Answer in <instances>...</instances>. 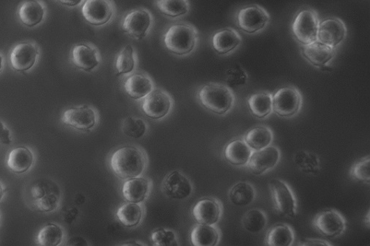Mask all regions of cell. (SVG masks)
Here are the masks:
<instances>
[{
	"label": "cell",
	"mask_w": 370,
	"mask_h": 246,
	"mask_svg": "<svg viewBox=\"0 0 370 246\" xmlns=\"http://www.w3.org/2000/svg\"><path fill=\"white\" fill-rule=\"evenodd\" d=\"M147 158L144 152L135 147L126 146L114 152L111 167L116 177L128 180L140 177L145 172Z\"/></svg>",
	"instance_id": "1"
},
{
	"label": "cell",
	"mask_w": 370,
	"mask_h": 246,
	"mask_svg": "<svg viewBox=\"0 0 370 246\" xmlns=\"http://www.w3.org/2000/svg\"><path fill=\"white\" fill-rule=\"evenodd\" d=\"M198 97L203 107L220 115L228 114L236 103L233 90L229 86L219 84H210L202 87Z\"/></svg>",
	"instance_id": "2"
},
{
	"label": "cell",
	"mask_w": 370,
	"mask_h": 246,
	"mask_svg": "<svg viewBox=\"0 0 370 246\" xmlns=\"http://www.w3.org/2000/svg\"><path fill=\"white\" fill-rule=\"evenodd\" d=\"M199 41V33L192 25L176 24L164 34V43L170 52L185 56L192 52Z\"/></svg>",
	"instance_id": "3"
},
{
	"label": "cell",
	"mask_w": 370,
	"mask_h": 246,
	"mask_svg": "<svg viewBox=\"0 0 370 246\" xmlns=\"http://www.w3.org/2000/svg\"><path fill=\"white\" fill-rule=\"evenodd\" d=\"M320 22L319 15L316 10L307 8L298 11L291 26L295 40L301 45L317 41Z\"/></svg>",
	"instance_id": "4"
},
{
	"label": "cell",
	"mask_w": 370,
	"mask_h": 246,
	"mask_svg": "<svg viewBox=\"0 0 370 246\" xmlns=\"http://www.w3.org/2000/svg\"><path fill=\"white\" fill-rule=\"evenodd\" d=\"M270 21L268 11L257 4L246 6L236 15L237 27L248 34L263 31L269 26Z\"/></svg>",
	"instance_id": "5"
},
{
	"label": "cell",
	"mask_w": 370,
	"mask_h": 246,
	"mask_svg": "<svg viewBox=\"0 0 370 246\" xmlns=\"http://www.w3.org/2000/svg\"><path fill=\"white\" fill-rule=\"evenodd\" d=\"M302 104V93L295 87L282 88L272 95L273 113L282 118H293L300 113Z\"/></svg>",
	"instance_id": "6"
},
{
	"label": "cell",
	"mask_w": 370,
	"mask_h": 246,
	"mask_svg": "<svg viewBox=\"0 0 370 246\" xmlns=\"http://www.w3.org/2000/svg\"><path fill=\"white\" fill-rule=\"evenodd\" d=\"M269 187L277 213L283 217L295 218L297 200L289 185L279 179H271Z\"/></svg>",
	"instance_id": "7"
},
{
	"label": "cell",
	"mask_w": 370,
	"mask_h": 246,
	"mask_svg": "<svg viewBox=\"0 0 370 246\" xmlns=\"http://www.w3.org/2000/svg\"><path fill=\"white\" fill-rule=\"evenodd\" d=\"M314 228L321 236L337 238L347 229L348 222L337 209L322 211L313 220Z\"/></svg>",
	"instance_id": "8"
},
{
	"label": "cell",
	"mask_w": 370,
	"mask_h": 246,
	"mask_svg": "<svg viewBox=\"0 0 370 246\" xmlns=\"http://www.w3.org/2000/svg\"><path fill=\"white\" fill-rule=\"evenodd\" d=\"M116 13L114 0H86L82 8L85 19L93 26H103L109 23Z\"/></svg>",
	"instance_id": "9"
},
{
	"label": "cell",
	"mask_w": 370,
	"mask_h": 246,
	"mask_svg": "<svg viewBox=\"0 0 370 246\" xmlns=\"http://www.w3.org/2000/svg\"><path fill=\"white\" fill-rule=\"evenodd\" d=\"M347 37L348 28L341 19L330 17L320 22L317 41L330 48L337 50Z\"/></svg>",
	"instance_id": "10"
},
{
	"label": "cell",
	"mask_w": 370,
	"mask_h": 246,
	"mask_svg": "<svg viewBox=\"0 0 370 246\" xmlns=\"http://www.w3.org/2000/svg\"><path fill=\"white\" fill-rule=\"evenodd\" d=\"M153 26V17L146 8L130 11L123 21V29L130 37L142 40L148 36Z\"/></svg>",
	"instance_id": "11"
},
{
	"label": "cell",
	"mask_w": 370,
	"mask_h": 246,
	"mask_svg": "<svg viewBox=\"0 0 370 246\" xmlns=\"http://www.w3.org/2000/svg\"><path fill=\"white\" fill-rule=\"evenodd\" d=\"M172 99L168 92L160 89L153 90L142 103V110L149 118L162 120L172 108Z\"/></svg>",
	"instance_id": "12"
},
{
	"label": "cell",
	"mask_w": 370,
	"mask_h": 246,
	"mask_svg": "<svg viewBox=\"0 0 370 246\" xmlns=\"http://www.w3.org/2000/svg\"><path fill=\"white\" fill-rule=\"evenodd\" d=\"M280 159L279 149L277 147L269 146L258 151H254L247 166L254 174L261 175L275 168Z\"/></svg>",
	"instance_id": "13"
},
{
	"label": "cell",
	"mask_w": 370,
	"mask_h": 246,
	"mask_svg": "<svg viewBox=\"0 0 370 246\" xmlns=\"http://www.w3.org/2000/svg\"><path fill=\"white\" fill-rule=\"evenodd\" d=\"M301 52L306 61L322 70H328V67L336 56L337 50L318 41L301 45Z\"/></svg>",
	"instance_id": "14"
},
{
	"label": "cell",
	"mask_w": 370,
	"mask_h": 246,
	"mask_svg": "<svg viewBox=\"0 0 370 246\" xmlns=\"http://www.w3.org/2000/svg\"><path fill=\"white\" fill-rule=\"evenodd\" d=\"M39 51L34 44L22 42L17 44L10 54L11 67L16 72H25L37 62Z\"/></svg>",
	"instance_id": "15"
},
{
	"label": "cell",
	"mask_w": 370,
	"mask_h": 246,
	"mask_svg": "<svg viewBox=\"0 0 370 246\" xmlns=\"http://www.w3.org/2000/svg\"><path fill=\"white\" fill-rule=\"evenodd\" d=\"M62 121L76 130L88 131L97 124L98 116L93 109L88 106H82L66 110L62 117Z\"/></svg>",
	"instance_id": "16"
},
{
	"label": "cell",
	"mask_w": 370,
	"mask_h": 246,
	"mask_svg": "<svg viewBox=\"0 0 370 246\" xmlns=\"http://www.w3.org/2000/svg\"><path fill=\"white\" fill-rule=\"evenodd\" d=\"M164 194L175 200H184L193 192L190 181L180 171H174L165 177L162 183Z\"/></svg>",
	"instance_id": "17"
},
{
	"label": "cell",
	"mask_w": 370,
	"mask_h": 246,
	"mask_svg": "<svg viewBox=\"0 0 370 246\" xmlns=\"http://www.w3.org/2000/svg\"><path fill=\"white\" fill-rule=\"evenodd\" d=\"M193 215L199 224L214 226L222 215V206L215 198L201 199L194 206Z\"/></svg>",
	"instance_id": "18"
},
{
	"label": "cell",
	"mask_w": 370,
	"mask_h": 246,
	"mask_svg": "<svg viewBox=\"0 0 370 246\" xmlns=\"http://www.w3.org/2000/svg\"><path fill=\"white\" fill-rule=\"evenodd\" d=\"M71 58L77 68L86 72H91L101 63V56L98 49L93 45L86 44L75 46L71 52Z\"/></svg>",
	"instance_id": "19"
},
{
	"label": "cell",
	"mask_w": 370,
	"mask_h": 246,
	"mask_svg": "<svg viewBox=\"0 0 370 246\" xmlns=\"http://www.w3.org/2000/svg\"><path fill=\"white\" fill-rule=\"evenodd\" d=\"M241 34L231 28L222 29L213 35V48L219 55H228L242 44Z\"/></svg>",
	"instance_id": "20"
},
{
	"label": "cell",
	"mask_w": 370,
	"mask_h": 246,
	"mask_svg": "<svg viewBox=\"0 0 370 246\" xmlns=\"http://www.w3.org/2000/svg\"><path fill=\"white\" fill-rule=\"evenodd\" d=\"M254 150L245 142L244 138L232 140L226 146L224 156L226 161L236 167H245Z\"/></svg>",
	"instance_id": "21"
},
{
	"label": "cell",
	"mask_w": 370,
	"mask_h": 246,
	"mask_svg": "<svg viewBox=\"0 0 370 246\" xmlns=\"http://www.w3.org/2000/svg\"><path fill=\"white\" fill-rule=\"evenodd\" d=\"M18 16L24 26H37L44 19V6L38 0H26L20 6Z\"/></svg>",
	"instance_id": "22"
},
{
	"label": "cell",
	"mask_w": 370,
	"mask_h": 246,
	"mask_svg": "<svg viewBox=\"0 0 370 246\" xmlns=\"http://www.w3.org/2000/svg\"><path fill=\"white\" fill-rule=\"evenodd\" d=\"M151 189L149 181L144 178L127 180L123 186V194L129 203L140 204L148 196Z\"/></svg>",
	"instance_id": "23"
},
{
	"label": "cell",
	"mask_w": 370,
	"mask_h": 246,
	"mask_svg": "<svg viewBox=\"0 0 370 246\" xmlns=\"http://www.w3.org/2000/svg\"><path fill=\"white\" fill-rule=\"evenodd\" d=\"M127 95L134 100L146 98L153 90V84L150 77L143 74L130 76L125 82Z\"/></svg>",
	"instance_id": "24"
},
{
	"label": "cell",
	"mask_w": 370,
	"mask_h": 246,
	"mask_svg": "<svg viewBox=\"0 0 370 246\" xmlns=\"http://www.w3.org/2000/svg\"><path fill=\"white\" fill-rule=\"evenodd\" d=\"M248 108L259 120L268 118L273 113L272 95L269 92H259L247 99Z\"/></svg>",
	"instance_id": "25"
},
{
	"label": "cell",
	"mask_w": 370,
	"mask_h": 246,
	"mask_svg": "<svg viewBox=\"0 0 370 246\" xmlns=\"http://www.w3.org/2000/svg\"><path fill=\"white\" fill-rule=\"evenodd\" d=\"M33 156L26 147H18L12 149L8 158V167L17 174L27 172L33 165Z\"/></svg>",
	"instance_id": "26"
},
{
	"label": "cell",
	"mask_w": 370,
	"mask_h": 246,
	"mask_svg": "<svg viewBox=\"0 0 370 246\" xmlns=\"http://www.w3.org/2000/svg\"><path fill=\"white\" fill-rule=\"evenodd\" d=\"M245 142L254 151L266 148L272 142L273 133L265 126H258L250 129L244 136Z\"/></svg>",
	"instance_id": "27"
},
{
	"label": "cell",
	"mask_w": 370,
	"mask_h": 246,
	"mask_svg": "<svg viewBox=\"0 0 370 246\" xmlns=\"http://www.w3.org/2000/svg\"><path fill=\"white\" fill-rule=\"evenodd\" d=\"M256 198L254 186L247 181L235 184L229 192L231 202L237 206H247L253 204Z\"/></svg>",
	"instance_id": "28"
},
{
	"label": "cell",
	"mask_w": 370,
	"mask_h": 246,
	"mask_svg": "<svg viewBox=\"0 0 370 246\" xmlns=\"http://www.w3.org/2000/svg\"><path fill=\"white\" fill-rule=\"evenodd\" d=\"M190 237L195 246H216L220 240V232L214 226L199 224L191 232Z\"/></svg>",
	"instance_id": "29"
},
{
	"label": "cell",
	"mask_w": 370,
	"mask_h": 246,
	"mask_svg": "<svg viewBox=\"0 0 370 246\" xmlns=\"http://www.w3.org/2000/svg\"><path fill=\"white\" fill-rule=\"evenodd\" d=\"M294 241V230L288 224L276 225L266 234L265 244L269 246H291Z\"/></svg>",
	"instance_id": "30"
},
{
	"label": "cell",
	"mask_w": 370,
	"mask_h": 246,
	"mask_svg": "<svg viewBox=\"0 0 370 246\" xmlns=\"http://www.w3.org/2000/svg\"><path fill=\"white\" fill-rule=\"evenodd\" d=\"M116 217L121 224L128 228L138 226L143 217V208L139 204L129 203L119 207Z\"/></svg>",
	"instance_id": "31"
},
{
	"label": "cell",
	"mask_w": 370,
	"mask_h": 246,
	"mask_svg": "<svg viewBox=\"0 0 370 246\" xmlns=\"http://www.w3.org/2000/svg\"><path fill=\"white\" fill-rule=\"evenodd\" d=\"M243 228L249 233H258L268 225V217L263 211L253 208L247 211L242 218Z\"/></svg>",
	"instance_id": "32"
},
{
	"label": "cell",
	"mask_w": 370,
	"mask_h": 246,
	"mask_svg": "<svg viewBox=\"0 0 370 246\" xmlns=\"http://www.w3.org/2000/svg\"><path fill=\"white\" fill-rule=\"evenodd\" d=\"M156 6L163 15L171 18L185 16L190 11L188 0H156Z\"/></svg>",
	"instance_id": "33"
},
{
	"label": "cell",
	"mask_w": 370,
	"mask_h": 246,
	"mask_svg": "<svg viewBox=\"0 0 370 246\" xmlns=\"http://www.w3.org/2000/svg\"><path fill=\"white\" fill-rule=\"evenodd\" d=\"M295 166L303 172L318 174L321 172V161L318 156L305 150L298 151L293 158Z\"/></svg>",
	"instance_id": "34"
},
{
	"label": "cell",
	"mask_w": 370,
	"mask_h": 246,
	"mask_svg": "<svg viewBox=\"0 0 370 246\" xmlns=\"http://www.w3.org/2000/svg\"><path fill=\"white\" fill-rule=\"evenodd\" d=\"M137 65V56L132 45L128 44L117 56L115 66L116 76L132 73Z\"/></svg>",
	"instance_id": "35"
},
{
	"label": "cell",
	"mask_w": 370,
	"mask_h": 246,
	"mask_svg": "<svg viewBox=\"0 0 370 246\" xmlns=\"http://www.w3.org/2000/svg\"><path fill=\"white\" fill-rule=\"evenodd\" d=\"M63 239V231L56 224H49L43 227L38 236V243L43 246H56Z\"/></svg>",
	"instance_id": "36"
},
{
	"label": "cell",
	"mask_w": 370,
	"mask_h": 246,
	"mask_svg": "<svg viewBox=\"0 0 370 246\" xmlns=\"http://www.w3.org/2000/svg\"><path fill=\"white\" fill-rule=\"evenodd\" d=\"M350 178L360 183L369 184L370 156H366L353 164L350 171Z\"/></svg>",
	"instance_id": "37"
},
{
	"label": "cell",
	"mask_w": 370,
	"mask_h": 246,
	"mask_svg": "<svg viewBox=\"0 0 370 246\" xmlns=\"http://www.w3.org/2000/svg\"><path fill=\"white\" fill-rule=\"evenodd\" d=\"M122 130L127 136L139 139L145 136L147 131V125L144 120L128 117L123 122Z\"/></svg>",
	"instance_id": "38"
},
{
	"label": "cell",
	"mask_w": 370,
	"mask_h": 246,
	"mask_svg": "<svg viewBox=\"0 0 370 246\" xmlns=\"http://www.w3.org/2000/svg\"><path fill=\"white\" fill-rule=\"evenodd\" d=\"M151 239L154 245L158 246L178 245L176 233L171 230L157 229L152 233Z\"/></svg>",
	"instance_id": "39"
},
{
	"label": "cell",
	"mask_w": 370,
	"mask_h": 246,
	"mask_svg": "<svg viewBox=\"0 0 370 246\" xmlns=\"http://www.w3.org/2000/svg\"><path fill=\"white\" fill-rule=\"evenodd\" d=\"M247 81L248 76L245 70L240 65H237L235 68L229 70L226 81H228L229 87L231 88V87L245 85L247 83Z\"/></svg>",
	"instance_id": "40"
},
{
	"label": "cell",
	"mask_w": 370,
	"mask_h": 246,
	"mask_svg": "<svg viewBox=\"0 0 370 246\" xmlns=\"http://www.w3.org/2000/svg\"><path fill=\"white\" fill-rule=\"evenodd\" d=\"M59 205V199L54 194H45L43 197L37 199L34 202V206L40 212L50 213L53 212Z\"/></svg>",
	"instance_id": "41"
},
{
	"label": "cell",
	"mask_w": 370,
	"mask_h": 246,
	"mask_svg": "<svg viewBox=\"0 0 370 246\" xmlns=\"http://www.w3.org/2000/svg\"><path fill=\"white\" fill-rule=\"evenodd\" d=\"M11 143L10 134L8 129L0 121V144L10 145Z\"/></svg>",
	"instance_id": "42"
},
{
	"label": "cell",
	"mask_w": 370,
	"mask_h": 246,
	"mask_svg": "<svg viewBox=\"0 0 370 246\" xmlns=\"http://www.w3.org/2000/svg\"><path fill=\"white\" fill-rule=\"evenodd\" d=\"M302 243L298 244L302 246H332L333 245L330 243L328 241L316 239V238H308L305 239L304 241L301 242Z\"/></svg>",
	"instance_id": "43"
},
{
	"label": "cell",
	"mask_w": 370,
	"mask_h": 246,
	"mask_svg": "<svg viewBox=\"0 0 370 246\" xmlns=\"http://www.w3.org/2000/svg\"><path fill=\"white\" fill-rule=\"evenodd\" d=\"M31 195L33 197L37 200V199L43 197L45 195V192L41 185L37 184L33 186Z\"/></svg>",
	"instance_id": "44"
},
{
	"label": "cell",
	"mask_w": 370,
	"mask_h": 246,
	"mask_svg": "<svg viewBox=\"0 0 370 246\" xmlns=\"http://www.w3.org/2000/svg\"><path fill=\"white\" fill-rule=\"evenodd\" d=\"M57 3L68 7H76L80 6L85 0H56Z\"/></svg>",
	"instance_id": "45"
},
{
	"label": "cell",
	"mask_w": 370,
	"mask_h": 246,
	"mask_svg": "<svg viewBox=\"0 0 370 246\" xmlns=\"http://www.w3.org/2000/svg\"><path fill=\"white\" fill-rule=\"evenodd\" d=\"M4 195V190L1 184H0V201L2 200Z\"/></svg>",
	"instance_id": "46"
},
{
	"label": "cell",
	"mask_w": 370,
	"mask_h": 246,
	"mask_svg": "<svg viewBox=\"0 0 370 246\" xmlns=\"http://www.w3.org/2000/svg\"><path fill=\"white\" fill-rule=\"evenodd\" d=\"M3 56L1 54H0V72H1V70L3 69Z\"/></svg>",
	"instance_id": "47"
}]
</instances>
